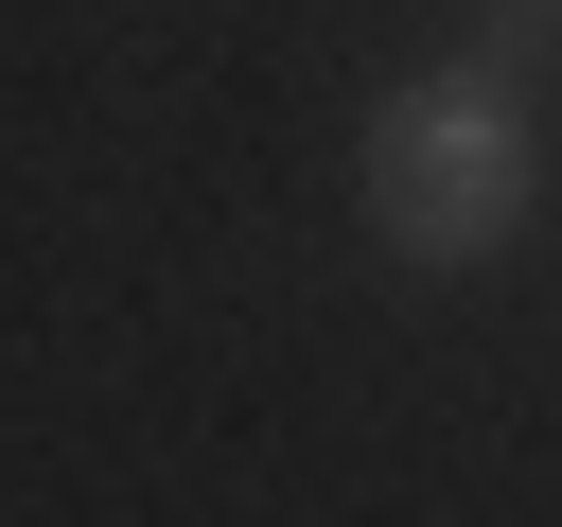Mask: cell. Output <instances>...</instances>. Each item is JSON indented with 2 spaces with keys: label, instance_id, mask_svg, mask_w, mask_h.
I'll list each match as a JSON object with an SVG mask.
<instances>
[{
  "label": "cell",
  "instance_id": "6da1fadb",
  "mask_svg": "<svg viewBox=\"0 0 562 527\" xmlns=\"http://www.w3.org/2000/svg\"><path fill=\"white\" fill-rule=\"evenodd\" d=\"M351 193H369V246H404V264H492L527 211H544V105H527V70L509 53H457V70H404L386 105H369V141H351Z\"/></svg>",
  "mask_w": 562,
  "mask_h": 527
}]
</instances>
